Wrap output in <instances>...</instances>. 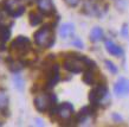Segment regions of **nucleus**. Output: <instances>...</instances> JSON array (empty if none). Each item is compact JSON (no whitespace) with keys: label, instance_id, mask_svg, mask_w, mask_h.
Here are the masks:
<instances>
[{"label":"nucleus","instance_id":"f257e3e1","mask_svg":"<svg viewBox=\"0 0 129 127\" xmlns=\"http://www.w3.org/2000/svg\"><path fill=\"white\" fill-rule=\"evenodd\" d=\"M94 65V63L90 60H88L86 57H83L81 55H75L72 57H69L64 61V69L68 70L71 74H79V72L85 71L86 68H89L90 65Z\"/></svg>","mask_w":129,"mask_h":127},{"label":"nucleus","instance_id":"f03ea898","mask_svg":"<svg viewBox=\"0 0 129 127\" xmlns=\"http://www.w3.org/2000/svg\"><path fill=\"white\" fill-rule=\"evenodd\" d=\"M33 39H35V43L40 48H51L55 43L52 28L50 25H45L43 28H40L38 31L35 32Z\"/></svg>","mask_w":129,"mask_h":127},{"label":"nucleus","instance_id":"7ed1b4c3","mask_svg":"<svg viewBox=\"0 0 129 127\" xmlns=\"http://www.w3.org/2000/svg\"><path fill=\"white\" fill-rule=\"evenodd\" d=\"M89 101L91 106H107L109 102V91L108 87L104 84H100L95 87L89 93Z\"/></svg>","mask_w":129,"mask_h":127},{"label":"nucleus","instance_id":"20e7f679","mask_svg":"<svg viewBox=\"0 0 129 127\" xmlns=\"http://www.w3.org/2000/svg\"><path fill=\"white\" fill-rule=\"evenodd\" d=\"M33 103H35L36 109L40 113H44V112L50 111L51 108H53L57 106V97H56L55 94H39L37 95L33 100Z\"/></svg>","mask_w":129,"mask_h":127},{"label":"nucleus","instance_id":"39448f33","mask_svg":"<svg viewBox=\"0 0 129 127\" xmlns=\"http://www.w3.org/2000/svg\"><path fill=\"white\" fill-rule=\"evenodd\" d=\"M10 50L14 56L17 57H21L25 56L30 50H31V42L27 37L19 36L13 40L10 45Z\"/></svg>","mask_w":129,"mask_h":127},{"label":"nucleus","instance_id":"423d86ee","mask_svg":"<svg viewBox=\"0 0 129 127\" xmlns=\"http://www.w3.org/2000/svg\"><path fill=\"white\" fill-rule=\"evenodd\" d=\"M55 114L58 116L60 120H69L74 115V106L69 102H64L56 107Z\"/></svg>","mask_w":129,"mask_h":127},{"label":"nucleus","instance_id":"0eeeda50","mask_svg":"<svg viewBox=\"0 0 129 127\" xmlns=\"http://www.w3.org/2000/svg\"><path fill=\"white\" fill-rule=\"evenodd\" d=\"M114 94L118 97H125L129 95V80L120 77L114 84Z\"/></svg>","mask_w":129,"mask_h":127},{"label":"nucleus","instance_id":"6e6552de","mask_svg":"<svg viewBox=\"0 0 129 127\" xmlns=\"http://www.w3.org/2000/svg\"><path fill=\"white\" fill-rule=\"evenodd\" d=\"M59 79H60L59 67L57 64H53V65L50 68L49 72H47V77H46V88L47 89H51V88L55 87L56 84L58 83Z\"/></svg>","mask_w":129,"mask_h":127},{"label":"nucleus","instance_id":"1a4fd4ad","mask_svg":"<svg viewBox=\"0 0 129 127\" xmlns=\"http://www.w3.org/2000/svg\"><path fill=\"white\" fill-rule=\"evenodd\" d=\"M104 46H106V50L108 51V54H110L111 56H115V57H122L124 55V50L117 45L116 43H114L111 39H106L104 40Z\"/></svg>","mask_w":129,"mask_h":127},{"label":"nucleus","instance_id":"9d476101","mask_svg":"<svg viewBox=\"0 0 129 127\" xmlns=\"http://www.w3.org/2000/svg\"><path fill=\"white\" fill-rule=\"evenodd\" d=\"M37 3H38L39 11L43 13V14L50 16V14L56 12L55 5H53V1H52V0H37Z\"/></svg>","mask_w":129,"mask_h":127},{"label":"nucleus","instance_id":"9b49d317","mask_svg":"<svg viewBox=\"0 0 129 127\" xmlns=\"http://www.w3.org/2000/svg\"><path fill=\"white\" fill-rule=\"evenodd\" d=\"M75 33V26L74 24L71 23H64L63 25H60L59 28V35L63 39H67V38H70V37L74 36Z\"/></svg>","mask_w":129,"mask_h":127},{"label":"nucleus","instance_id":"f8f14e48","mask_svg":"<svg viewBox=\"0 0 129 127\" xmlns=\"http://www.w3.org/2000/svg\"><path fill=\"white\" fill-rule=\"evenodd\" d=\"M104 39V32L101 28L98 26H95L91 31H90V40L92 43H97V42H101V40Z\"/></svg>","mask_w":129,"mask_h":127},{"label":"nucleus","instance_id":"ddd939ff","mask_svg":"<svg viewBox=\"0 0 129 127\" xmlns=\"http://www.w3.org/2000/svg\"><path fill=\"white\" fill-rule=\"evenodd\" d=\"M28 19H30V24L32 26H37L39 25L42 21H43V16L40 13L36 12V11H32L30 14H28Z\"/></svg>","mask_w":129,"mask_h":127},{"label":"nucleus","instance_id":"4468645a","mask_svg":"<svg viewBox=\"0 0 129 127\" xmlns=\"http://www.w3.org/2000/svg\"><path fill=\"white\" fill-rule=\"evenodd\" d=\"M7 107H8V97L7 95L0 91V111L1 112H6L7 111Z\"/></svg>","mask_w":129,"mask_h":127},{"label":"nucleus","instance_id":"2eb2a0df","mask_svg":"<svg viewBox=\"0 0 129 127\" xmlns=\"http://www.w3.org/2000/svg\"><path fill=\"white\" fill-rule=\"evenodd\" d=\"M83 81H84L86 84H94L95 83V76H94V74H92V71H91L90 69L84 72Z\"/></svg>","mask_w":129,"mask_h":127},{"label":"nucleus","instance_id":"dca6fc26","mask_svg":"<svg viewBox=\"0 0 129 127\" xmlns=\"http://www.w3.org/2000/svg\"><path fill=\"white\" fill-rule=\"evenodd\" d=\"M13 82H14V86H16V88L18 89V90H20V91H23V89H24V80H23V77L20 75H14V77H13Z\"/></svg>","mask_w":129,"mask_h":127},{"label":"nucleus","instance_id":"f3484780","mask_svg":"<svg viewBox=\"0 0 129 127\" xmlns=\"http://www.w3.org/2000/svg\"><path fill=\"white\" fill-rule=\"evenodd\" d=\"M104 64H106V67H107V69L109 70L111 74H114V75H116L118 72V68H117V65H115V63H113L111 61H108V60H106L104 61Z\"/></svg>","mask_w":129,"mask_h":127},{"label":"nucleus","instance_id":"a211bd4d","mask_svg":"<svg viewBox=\"0 0 129 127\" xmlns=\"http://www.w3.org/2000/svg\"><path fill=\"white\" fill-rule=\"evenodd\" d=\"M23 68V63L19 62V61H13L11 64H10V69H11L13 72H18Z\"/></svg>","mask_w":129,"mask_h":127},{"label":"nucleus","instance_id":"6ab92c4d","mask_svg":"<svg viewBox=\"0 0 129 127\" xmlns=\"http://www.w3.org/2000/svg\"><path fill=\"white\" fill-rule=\"evenodd\" d=\"M72 44H74L75 46H77V48H79V49H83L84 48V44H83V42L81 39H79L78 37H76L74 39V42H72Z\"/></svg>","mask_w":129,"mask_h":127},{"label":"nucleus","instance_id":"aec40b11","mask_svg":"<svg viewBox=\"0 0 129 127\" xmlns=\"http://www.w3.org/2000/svg\"><path fill=\"white\" fill-rule=\"evenodd\" d=\"M64 1H65V4H67L68 6H70V7H76V6L79 4L81 0H64Z\"/></svg>","mask_w":129,"mask_h":127},{"label":"nucleus","instance_id":"412c9836","mask_svg":"<svg viewBox=\"0 0 129 127\" xmlns=\"http://www.w3.org/2000/svg\"><path fill=\"white\" fill-rule=\"evenodd\" d=\"M122 36L124 37V38H127L128 37V26L127 25H123V28H122Z\"/></svg>","mask_w":129,"mask_h":127},{"label":"nucleus","instance_id":"4be33fe9","mask_svg":"<svg viewBox=\"0 0 129 127\" xmlns=\"http://www.w3.org/2000/svg\"><path fill=\"white\" fill-rule=\"evenodd\" d=\"M113 119L114 120H120V121H122V118L120 116V115H116V114H113Z\"/></svg>","mask_w":129,"mask_h":127},{"label":"nucleus","instance_id":"5701e85b","mask_svg":"<svg viewBox=\"0 0 129 127\" xmlns=\"http://www.w3.org/2000/svg\"><path fill=\"white\" fill-rule=\"evenodd\" d=\"M36 121H37V125H39V126H43L44 123H43V121H42V120L40 119H37L36 120Z\"/></svg>","mask_w":129,"mask_h":127},{"label":"nucleus","instance_id":"b1692460","mask_svg":"<svg viewBox=\"0 0 129 127\" xmlns=\"http://www.w3.org/2000/svg\"><path fill=\"white\" fill-rule=\"evenodd\" d=\"M0 126H1V122H0Z\"/></svg>","mask_w":129,"mask_h":127},{"label":"nucleus","instance_id":"393cba45","mask_svg":"<svg viewBox=\"0 0 129 127\" xmlns=\"http://www.w3.org/2000/svg\"><path fill=\"white\" fill-rule=\"evenodd\" d=\"M17 1H18V0H17Z\"/></svg>","mask_w":129,"mask_h":127}]
</instances>
